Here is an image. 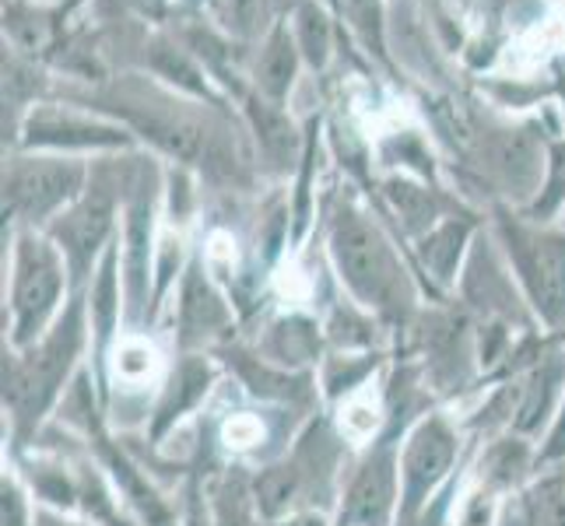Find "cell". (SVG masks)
I'll return each mask as SVG.
<instances>
[{
	"label": "cell",
	"mask_w": 565,
	"mask_h": 526,
	"mask_svg": "<svg viewBox=\"0 0 565 526\" xmlns=\"http://www.w3.org/2000/svg\"><path fill=\"white\" fill-rule=\"evenodd\" d=\"M53 99H67L120 120L138 138L141 151L193 169L211 190L253 193L260 180V165L257 154L249 151L253 141L239 109L186 99V95L154 82L148 71L106 77L103 85L88 92L56 85Z\"/></svg>",
	"instance_id": "6da1fadb"
},
{
	"label": "cell",
	"mask_w": 565,
	"mask_h": 526,
	"mask_svg": "<svg viewBox=\"0 0 565 526\" xmlns=\"http://www.w3.org/2000/svg\"><path fill=\"white\" fill-rule=\"evenodd\" d=\"M317 236L334 285L362 309L376 313L397 344L425 305V291L404 239L383 222L373 201L348 180L323 193Z\"/></svg>",
	"instance_id": "7a4b0ae2"
},
{
	"label": "cell",
	"mask_w": 565,
	"mask_h": 526,
	"mask_svg": "<svg viewBox=\"0 0 565 526\" xmlns=\"http://www.w3.org/2000/svg\"><path fill=\"white\" fill-rule=\"evenodd\" d=\"M92 365V326L85 296L77 291L46 337L29 347L4 344L0 365V411H4V457H18L53 425L77 376Z\"/></svg>",
	"instance_id": "3957f363"
},
{
	"label": "cell",
	"mask_w": 565,
	"mask_h": 526,
	"mask_svg": "<svg viewBox=\"0 0 565 526\" xmlns=\"http://www.w3.org/2000/svg\"><path fill=\"white\" fill-rule=\"evenodd\" d=\"M359 446L348 439L330 411L309 418L285 453L264 466H253V489L267 519H281L288 513H338L344 492V477L352 471Z\"/></svg>",
	"instance_id": "277c9868"
},
{
	"label": "cell",
	"mask_w": 565,
	"mask_h": 526,
	"mask_svg": "<svg viewBox=\"0 0 565 526\" xmlns=\"http://www.w3.org/2000/svg\"><path fill=\"white\" fill-rule=\"evenodd\" d=\"M77 296L67 257L46 232L4 228V344L46 337Z\"/></svg>",
	"instance_id": "5b68a950"
},
{
	"label": "cell",
	"mask_w": 565,
	"mask_h": 526,
	"mask_svg": "<svg viewBox=\"0 0 565 526\" xmlns=\"http://www.w3.org/2000/svg\"><path fill=\"white\" fill-rule=\"evenodd\" d=\"M418 368V379L439 407L463 404L484 389L478 326L457 299L425 302L394 344Z\"/></svg>",
	"instance_id": "8992f818"
},
{
	"label": "cell",
	"mask_w": 565,
	"mask_h": 526,
	"mask_svg": "<svg viewBox=\"0 0 565 526\" xmlns=\"http://www.w3.org/2000/svg\"><path fill=\"white\" fill-rule=\"evenodd\" d=\"M489 232L541 334L565 341V225L534 222L516 207L495 204L489 211Z\"/></svg>",
	"instance_id": "52a82bcc"
},
{
	"label": "cell",
	"mask_w": 565,
	"mask_h": 526,
	"mask_svg": "<svg viewBox=\"0 0 565 526\" xmlns=\"http://www.w3.org/2000/svg\"><path fill=\"white\" fill-rule=\"evenodd\" d=\"M134 154H106V159L92 162V180L88 190L77 197L71 211H64L56 218L46 236L61 246L67 257V267L74 275V288L85 291L95 267L103 264V257L113 249L116 236H120V218L130 190V172H134Z\"/></svg>",
	"instance_id": "ba28073f"
},
{
	"label": "cell",
	"mask_w": 565,
	"mask_h": 526,
	"mask_svg": "<svg viewBox=\"0 0 565 526\" xmlns=\"http://www.w3.org/2000/svg\"><path fill=\"white\" fill-rule=\"evenodd\" d=\"M92 162L71 154L46 151H4V175H0V204H4V228L46 232L64 211L77 204L88 190Z\"/></svg>",
	"instance_id": "9c48e42d"
},
{
	"label": "cell",
	"mask_w": 565,
	"mask_h": 526,
	"mask_svg": "<svg viewBox=\"0 0 565 526\" xmlns=\"http://www.w3.org/2000/svg\"><path fill=\"white\" fill-rule=\"evenodd\" d=\"M475 442L467 439L460 415L454 407H428V411L407 428L401 446V513L397 519L418 516L433 505V498L450 484L467 460Z\"/></svg>",
	"instance_id": "30bf717a"
},
{
	"label": "cell",
	"mask_w": 565,
	"mask_h": 526,
	"mask_svg": "<svg viewBox=\"0 0 565 526\" xmlns=\"http://www.w3.org/2000/svg\"><path fill=\"white\" fill-rule=\"evenodd\" d=\"M22 151H46V154H71V159H106V154H127L141 151L138 138L106 112H95L88 106H77L67 99H43L35 103L14 138L4 144Z\"/></svg>",
	"instance_id": "8fae6325"
},
{
	"label": "cell",
	"mask_w": 565,
	"mask_h": 526,
	"mask_svg": "<svg viewBox=\"0 0 565 526\" xmlns=\"http://www.w3.org/2000/svg\"><path fill=\"white\" fill-rule=\"evenodd\" d=\"M162 320H169L172 351H204V355H214L222 344L243 337L239 309L225 291V285L214 278L201 246H193V257L177 291H172Z\"/></svg>",
	"instance_id": "7c38bea8"
},
{
	"label": "cell",
	"mask_w": 565,
	"mask_h": 526,
	"mask_svg": "<svg viewBox=\"0 0 565 526\" xmlns=\"http://www.w3.org/2000/svg\"><path fill=\"white\" fill-rule=\"evenodd\" d=\"M222 386H225V368L214 355H204V351H172L166 379L159 386V394H154L148 425L141 432V442H148V450H162L166 442L186 432L190 425H198V418L218 397Z\"/></svg>",
	"instance_id": "4fadbf2b"
},
{
	"label": "cell",
	"mask_w": 565,
	"mask_h": 526,
	"mask_svg": "<svg viewBox=\"0 0 565 526\" xmlns=\"http://www.w3.org/2000/svg\"><path fill=\"white\" fill-rule=\"evenodd\" d=\"M450 299H457L478 326H510L520 330V334L541 330L489 228L478 236Z\"/></svg>",
	"instance_id": "5bb4252c"
},
{
	"label": "cell",
	"mask_w": 565,
	"mask_h": 526,
	"mask_svg": "<svg viewBox=\"0 0 565 526\" xmlns=\"http://www.w3.org/2000/svg\"><path fill=\"white\" fill-rule=\"evenodd\" d=\"M214 358L222 362L225 379L253 404L275 407V411H288L299 418H313L327 411L317 386V373H291V368L267 362L246 337L222 344L214 351Z\"/></svg>",
	"instance_id": "9a60e30c"
},
{
	"label": "cell",
	"mask_w": 565,
	"mask_h": 526,
	"mask_svg": "<svg viewBox=\"0 0 565 526\" xmlns=\"http://www.w3.org/2000/svg\"><path fill=\"white\" fill-rule=\"evenodd\" d=\"M484 228H489V211L463 204L454 214H446L436 228H428L422 239L407 246L415 275L425 291V302H439V299L454 296L460 270H463L467 257H471V249Z\"/></svg>",
	"instance_id": "2e32d148"
},
{
	"label": "cell",
	"mask_w": 565,
	"mask_h": 526,
	"mask_svg": "<svg viewBox=\"0 0 565 526\" xmlns=\"http://www.w3.org/2000/svg\"><path fill=\"white\" fill-rule=\"evenodd\" d=\"M369 201L383 214V222L404 239V246L422 239L428 228H436L446 218V214L471 204V201H463L457 190H446L443 183H428L404 172H380L376 193Z\"/></svg>",
	"instance_id": "e0dca14e"
},
{
	"label": "cell",
	"mask_w": 565,
	"mask_h": 526,
	"mask_svg": "<svg viewBox=\"0 0 565 526\" xmlns=\"http://www.w3.org/2000/svg\"><path fill=\"white\" fill-rule=\"evenodd\" d=\"M513 383H516L513 432L541 442L548 436V428H552L558 407H562V397H565V341L562 337L544 341L537 355L513 373Z\"/></svg>",
	"instance_id": "ac0fdd59"
},
{
	"label": "cell",
	"mask_w": 565,
	"mask_h": 526,
	"mask_svg": "<svg viewBox=\"0 0 565 526\" xmlns=\"http://www.w3.org/2000/svg\"><path fill=\"white\" fill-rule=\"evenodd\" d=\"M537 474H544L537 460V442L516 432H502L495 439L475 442L471 463H467V489L495 502H513L520 492L531 489Z\"/></svg>",
	"instance_id": "d6986e66"
},
{
	"label": "cell",
	"mask_w": 565,
	"mask_h": 526,
	"mask_svg": "<svg viewBox=\"0 0 565 526\" xmlns=\"http://www.w3.org/2000/svg\"><path fill=\"white\" fill-rule=\"evenodd\" d=\"M267 362H275L291 373H317L327 358L323 320L309 305H288L260 316V326L246 337Z\"/></svg>",
	"instance_id": "ffe728a7"
},
{
	"label": "cell",
	"mask_w": 565,
	"mask_h": 526,
	"mask_svg": "<svg viewBox=\"0 0 565 526\" xmlns=\"http://www.w3.org/2000/svg\"><path fill=\"white\" fill-rule=\"evenodd\" d=\"M288 106L267 103L264 95L246 92V99L239 103V116L249 130L253 154H257V165L267 175H278V180H291V172L302 162V148H306V124L296 127L288 120Z\"/></svg>",
	"instance_id": "44dd1931"
},
{
	"label": "cell",
	"mask_w": 565,
	"mask_h": 526,
	"mask_svg": "<svg viewBox=\"0 0 565 526\" xmlns=\"http://www.w3.org/2000/svg\"><path fill=\"white\" fill-rule=\"evenodd\" d=\"M145 71L162 82L166 88L186 95V99H198L207 106H222V109H236V103L218 88V82L211 77V71L193 56L177 35L169 32H151L145 39Z\"/></svg>",
	"instance_id": "7402d4cb"
},
{
	"label": "cell",
	"mask_w": 565,
	"mask_h": 526,
	"mask_svg": "<svg viewBox=\"0 0 565 526\" xmlns=\"http://www.w3.org/2000/svg\"><path fill=\"white\" fill-rule=\"evenodd\" d=\"M394 351H327L317 368V386L327 411H341L373 389L383 386Z\"/></svg>",
	"instance_id": "603a6c76"
},
{
	"label": "cell",
	"mask_w": 565,
	"mask_h": 526,
	"mask_svg": "<svg viewBox=\"0 0 565 526\" xmlns=\"http://www.w3.org/2000/svg\"><path fill=\"white\" fill-rule=\"evenodd\" d=\"M302 67L306 64H302L296 35H291V22L288 18H275L260 39L257 56H253V64H249V88L264 95L267 103L288 106Z\"/></svg>",
	"instance_id": "cb8c5ba5"
},
{
	"label": "cell",
	"mask_w": 565,
	"mask_h": 526,
	"mask_svg": "<svg viewBox=\"0 0 565 526\" xmlns=\"http://www.w3.org/2000/svg\"><path fill=\"white\" fill-rule=\"evenodd\" d=\"M207 526H267V516L253 489V466L222 463L201 474Z\"/></svg>",
	"instance_id": "d4e9b609"
},
{
	"label": "cell",
	"mask_w": 565,
	"mask_h": 526,
	"mask_svg": "<svg viewBox=\"0 0 565 526\" xmlns=\"http://www.w3.org/2000/svg\"><path fill=\"white\" fill-rule=\"evenodd\" d=\"M320 320L327 351H394L390 326L355 299H348L341 288L320 305Z\"/></svg>",
	"instance_id": "484cf974"
},
{
	"label": "cell",
	"mask_w": 565,
	"mask_h": 526,
	"mask_svg": "<svg viewBox=\"0 0 565 526\" xmlns=\"http://www.w3.org/2000/svg\"><path fill=\"white\" fill-rule=\"evenodd\" d=\"M291 35H296L299 53H302V64L313 71V74H327L330 61H334V50H338V14L330 11V4L323 0H299L291 8Z\"/></svg>",
	"instance_id": "4316f807"
},
{
	"label": "cell",
	"mask_w": 565,
	"mask_h": 526,
	"mask_svg": "<svg viewBox=\"0 0 565 526\" xmlns=\"http://www.w3.org/2000/svg\"><path fill=\"white\" fill-rule=\"evenodd\" d=\"M499 526H565V466L544 471L527 492H520Z\"/></svg>",
	"instance_id": "83f0119b"
},
{
	"label": "cell",
	"mask_w": 565,
	"mask_h": 526,
	"mask_svg": "<svg viewBox=\"0 0 565 526\" xmlns=\"http://www.w3.org/2000/svg\"><path fill=\"white\" fill-rule=\"evenodd\" d=\"M534 222H562L565 214V124H555L548 133V151H544V180L534 201L523 207Z\"/></svg>",
	"instance_id": "f1b7e54d"
},
{
	"label": "cell",
	"mask_w": 565,
	"mask_h": 526,
	"mask_svg": "<svg viewBox=\"0 0 565 526\" xmlns=\"http://www.w3.org/2000/svg\"><path fill=\"white\" fill-rule=\"evenodd\" d=\"M222 4V29L239 39V43H253V39H264L270 29L267 22V0H218Z\"/></svg>",
	"instance_id": "f546056e"
},
{
	"label": "cell",
	"mask_w": 565,
	"mask_h": 526,
	"mask_svg": "<svg viewBox=\"0 0 565 526\" xmlns=\"http://www.w3.org/2000/svg\"><path fill=\"white\" fill-rule=\"evenodd\" d=\"M0 526H35V498L8 460L0 474Z\"/></svg>",
	"instance_id": "4dcf8cb0"
},
{
	"label": "cell",
	"mask_w": 565,
	"mask_h": 526,
	"mask_svg": "<svg viewBox=\"0 0 565 526\" xmlns=\"http://www.w3.org/2000/svg\"><path fill=\"white\" fill-rule=\"evenodd\" d=\"M467 463H471V460H467ZM463 477H467V466L433 498V505H428V509H422L418 516L397 519L394 526H454L457 502H460V492H463Z\"/></svg>",
	"instance_id": "1f68e13d"
},
{
	"label": "cell",
	"mask_w": 565,
	"mask_h": 526,
	"mask_svg": "<svg viewBox=\"0 0 565 526\" xmlns=\"http://www.w3.org/2000/svg\"><path fill=\"white\" fill-rule=\"evenodd\" d=\"M537 460H541V471H558V466H565V397H562V407L548 428V436L537 442Z\"/></svg>",
	"instance_id": "d6a6232c"
},
{
	"label": "cell",
	"mask_w": 565,
	"mask_h": 526,
	"mask_svg": "<svg viewBox=\"0 0 565 526\" xmlns=\"http://www.w3.org/2000/svg\"><path fill=\"white\" fill-rule=\"evenodd\" d=\"M35 526H99V523L82 513H64V509H50V505H35Z\"/></svg>",
	"instance_id": "836d02e7"
},
{
	"label": "cell",
	"mask_w": 565,
	"mask_h": 526,
	"mask_svg": "<svg viewBox=\"0 0 565 526\" xmlns=\"http://www.w3.org/2000/svg\"><path fill=\"white\" fill-rule=\"evenodd\" d=\"M267 526H338V519L330 513L306 509V513H288L281 519H267Z\"/></svg>",
	"instance_id": "e575fe53"
},
{
	"label": "cell",
	"mask_w": 565,
	"mask_h": 526,
	"mask_svg": "<svg viewBox=\"0 0 565 526\" xmlns=\"http://www.w3.org/2000/svg\"><path fill=\"white\" fill-rule=\"evenodd\" d=\"M548 82H552L555 99L565 106V50H558V53L552 56V64H548Z\"/></svg>",
	"instance_id": "d590c367"
},
{
	"label": "cell",
	"mask_w": 565,
	"mask_h": 526,
	"mask_svg": "<svg viewBox=\"0 0 565 526\" xmlns=\"http://www.w3.org/2000/svg\"><path fill=\"white\" fill-rule=\"evenodd\" d=\"M562 225H565V214H562Z\"/></svg>",
	"instance_id": "8d00e7d4"
},
{
	"label": "cell",
	"mask_w": 565,
	"mask_h": 526,
	"mask_svg": "<svg viewBox=\"0 0 565 526\" xmlns=\"http://www.w3.org/2000/svg\"><path fill=\"white\" fill-rule=\"evenodd\" d=\"M425 4H428V0H425Z\"/></svg>",
	"instance_id": "74e56055"
}]
</instances>
